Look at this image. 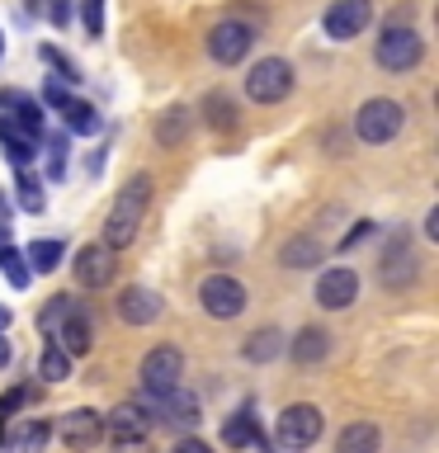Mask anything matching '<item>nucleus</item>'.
Instances as JSON below:
<instances>
[{
  "instance_id": "1",
  "label": "nucleus",
  "mask_w": 439,
  "mask_h": 453,
  "mask_svg": "<svg viewBox=\"0 0 439 453\" xmlns=\"http://www.w3.org/2000/svg\"><path fill=\"white\" fill-rule=\"evenodd\" d=\"M147 203H151V175H133L119 189V198L109 203V218H104V232H99V246H109L113 255L137 246V232H142V218H147Z\"/></svg>"
},
{
  "instance_id": "2",
  "label": "nucleus",
  "mask_w": 439,
  "mask_h": 453,
  "mask_svg": "<svg viewBox=\"0 0 439 453\" xmlns=\"http://www.w3.org/2000/svg\"><path fill=\"white\" fill-rule=\"evenodd\" d=\"M402 127H406V109L388 95L364 99L359 113H354V137H359L364 147H388L392 137H402Z\"/></svg>"
},
{
  "instance_id": "3",
  "label": "nucleus",
  "mask_w": 439,
  "mask_h": 453,
  "mask_svg": "<svg viewBox=\"0 0 439 453\" xmlns=\"http://www.w3.org/2000/svg\"><path fill=\"white\" fill-rule=\"evenodd\" d=\"M425 57V38L416 34L411 24H388L374 42V62L388 71V76H406V71H416Z\"/></svg>"
},
{
  "instance_id": "4",
  "label": "nucleus",
  "mask_w": 439,
  "mask_h": 453,
  "mask_svg": "<svg viewBox=\"0 0 439 453\" xmlns=\"http://www.w3.org/2000/svg\"><path fill=\"white\" fill-rule=\"evenodd\" d=\"M326 430V416L312 402H293L279 411V425H274V449L279 453H303L321 439Z\"/></svg>"
},
{
  "instance_id": "5",
  "label": "nucleus",
  "mask_w": 439,
  "mask_h": 453,
  "mask_svg": "<svg viewBox=\"0 0 439 453\" xmlns=\"http://www.w3.org/2000/svg\"><path fill=\"white\" fill-rule=\"evenodd\" d=\"M297 85V71L289 66V57H260L246 76V99L250 104H283Z\"/></svg>"
},
{
  "instance_id": "6",
  "label": "nucleus",
  "mask_w": 439,
  "mask_h": 453,
  "mask_svg": "<svg viewBox=\"0 0 439 453\" xmlns=\"http://www.w3.org/2000/svg\"><path fill=\"white\" fill-rule=\"evenodd\" d=\"M246 303H250L246 283L232 279V274H208L198 283V307H204L212 321H236L241 311H246Z\"/></svg>"
},
{
  "instance_id": "7",
  "label": "nucleus",
  "mask_w": 439,
  "mask_h": 453,
  "mask_svg": "<svg viewBox=\"0 0 439 453\" xmlns=\"http://www.w3.org/2000/svg\"><path fill=\"white\" fill-rule=\"evenodd\" d=\"M378 279H382V288H388V293L416 288V279H420V255H416V246H411L406 232H397V236L388 241V250H382V260H378Z\"/></svg>"
},
{
  "instance_id": "8",
  "label": "nucleus",
  "mask_w": 439,
  "mask_h": 453,
  "mask_svg": "<svg viewBox=\"0 0 439 453\" xmlns=\"http://www.w3.org/2000/svg\"><path fill=\"white\" fill-rule=\"evenodd\" d=\"M208 57L218 66H241L250 57V48H255V28L246 24V19H218L208 28Z\"/></svg>"
},
{
  "instance_id": "9",
  "label": "nucleus",
  "mask_w": 439,
  "mask_h": 453,
  "mask_svg": "<svg viewBox=\"0 0 439 453\" xmlns=\"http://www.w3.org/2000/svg\"><path fill=\"white\" fill-rule=\"evenodd\" d=\"M137 378H142V396H166V392H175L180 378H184V354H180L175 345L147 349V359H142Z\"/></svg>"
},
{
  "instance_id": "10",
  "label": "nucleus",
  "mask_w": 439,
  "mask_h": 453,
  "mask_svg": "<svg viewBox=\"0 0 439 453\" xmlns=\"http://www.w3.org/2000/svg\"><path fill=\"white\" fill-rule=\"evenodd\" d=\"M368 24H374V5H368V0H331L326 14H321V34L331 42L359 38Z\"/></svg>"
},
{
  "instance_id": "11",
  "label": "nucleus",
  "mask_w": 439,
  "mask_h": 453,
  "mask_svg": "<svg viewBox=\"0 0 439 453\" xmlns=\"http://www.w3.org/2000/svg\"><path fill=\"white\" fill-rule=\"evenodd\" d=\"M142 406H147L151 416H161L166 425H175V430H194V425L204 420V406H198V396L184 388V382L166 396H142Z\"/></svg>"
},
{
  "instance_id": "12",
  "label": "nucleus",
  "mask_w": 439,
  "mask_h": 453,
  "mask_svg": "<svg viewBox=\"0 0 439 453\" xmlns=\"http://www.w3.org/2000/svg\"><path fill=\"white\" fill-rule=\"evenodd\" d=\"M52 434H62V444L66 449H99V439H104V416L90 406H76V411H66L62 420L52 425Z\"/></svg>"
},
{
  "instance_id": "13",
  "label": "nucleus",
  "mask_w": 439,
  "mask_h": 453,
  "mask_svg": "<svg viewBox=\"0 0 439 453\" xmlns=\"http://www.w3.org/2000/svg\"><path fill=\"white\" fill-rule=\"evenodd\" d=\"M354 297H359V274H354L350 265H331L317 279V307L345 311V307H354Z\"/></svg>"
},
{
  "instance_id": "14",
  "label": "nucleus",
  "mask_w": 439,
  "mask_h": 453,
  "mask_svg": "<svg viewBox=\"0 0 439 453\" xmlns=\"http://www.w3.org/2000/svg\"><path fill=\"white\" fill-rule=\"evenodd\" d=\"M113 250L99 246V241H90V246L76 250V260H71V274H76L81 288H104V283H113Z\"/></svg>"
},
{
  "instance_id": "15",
  "label": "nucleus",
  "mask_w": 439,
  "mask_h": 453,
  "mask_svg": "<svg viewBox=\"0 0 439 453\" xmlns=\"http://www.w3.org/2000/svg\"><path fill=\"white\" fill-rule=\"evenodd\" d=\"M119 317L127 321V326H151L156 317L166 311V303H161V293L156 288H147V283H127V288L119 293Z\"/></svg>"
},
{
  "instance_id": "16",
  "label": "nucleus",
  "mask_w": 439,
  "mask_h": 453,
  "mask_svg": "<svg viewBox=\"0 0 439 453\" xmlns=\"http://www.w3.org/2000/svg\"><path fill=\"white\" fill-rule=\"evenodd\" d=\"M48 444H52V425L38 420V416L19 420L14 430L0 425V449H5V453H48Z\"/></svg>"
},
{
  "instance_id": "17",
  "label": "nucleus",
  "mask_w": 439,
  "mask_h": 453,
  "mask_svg": "<svg viewBox=\"0 0 439 453\" xmlns=\"http://www.w3.org/2000/svg\"><path fill=\"white\" fill-rule=\"evenodd\" d=\"M151 411L142 406V402H119L104 416V439H147V430H151Z\"/></svg>"
},
{
  "instance_id": "18",
  "label": "nucleus",
  "mask_w": 439,
  "mask_h": 453,
  "mask_svg": "<svg viewBox=\"0 0 439 453\" xmlns=\"http://www.w3.org/2000/svg\"><path fill=\"white\" fill-rule=\"evenodd\" d=\"M331 331H326V326H303V331H297L289 345V359L293 364H303V368H312V364H326V354H331Z\"/></svg>"
},
{
  "instance_id": "19",
  "label": "nucleus",
  "mask_w": 439,
  "mask_h": 453,
  "mask_svg": "<svg viewBox=\"0 0 439 453\" xmlns=\"http://www.w3.org/2000/svg\"><path fill=\"white\" fill-rule=\"evenodd\" d=\"M0 109H10V123L19 127L24 137H42V104L24 90H0Z\"/></svg>"
},
{
  "instance_id": "20",
  "label": "nucleus",
  "mask_w": 439,
  "mask_h": 453,
  "mask_svg": "<svg viewBox=\"0 0 439 453\" xmlns=\"http://www.w3.org/2000/svg\"><path fill=\"white\" fill-rule=\"evenodd\" d=\"M52 345L71 354V359H81V354H90L95 349V326H90V311H81V317H71L57 326V335H52Z\"/></svg>"
},
{
  "instance_id": "21",
  "label": "nucleus",
  "mask_w": 439,
  "mask_h": 453,
  "mask_svg": "<svg viewBox=\"0 0 439 453\" xmlns=\"http://www.w3.org/2000/svg\"><path fill=\"white\" fill-rule=\"evenodd\" d=\"M326 260V246L312 232H297V236H289L279 246V265L283 269H317Z\"/></svg>"
},
{
  "instance_id": "22",
  "label": "nucleus",
  "mask_w": 439,
  "mask_h": 453,
  "mask_svg": "<svg viewBox=\"0 0 439 453\" xmlns=\"http://www.w3.org/2000/svg\"><path fill=\"white\" fill-rule=\"evenodd\" d=\"M283 345H289V335L279 331V326H260L255 335H246V345H241V359L246 364H274Z\"/></svg>"
},
{
  "instance_id": "23",
  "label": "nucleus",
  "mask_w": 439,
  "mask_h": 453,
  "mask_svg": "<svg viewBox=\"0 0 439 453\" xmlns=\"http://www.w3.org/2000/svg\"><path fill=\"white\" fill-rule=\"evenodd\" d=\"M378 449H382V430L374 420H354L335 439V453H378Z\"/></svg>"
},
{
  "instance_id": "24",
  "label": "nucleus",
  "mask_w": 439,
  "mask_h": 453,
  "mask_svg": "<svg viewBox=\"0 0 439 453\" xmlns=\"http://www.w3.org/2000/svg\"><path fill=\"white\" fill-rule=\"evenodd\" d=\"M85 311V303L76 293H57V297H48V303H42V311H38V326H42V335H57V326L62 321H71V317H81Z\"/></svg>"
},
{
  "instance_id": "25",
  "label": "nucleus",
  "mask_w": 439,
  "mask_h": 453,
  "mask_svg": "<svg viewBox=\"0 0 439 453\" xmlns=\"http://www.w3.org/2000/svg\"><path fill=\"white\" fill-rule=\"evenodd\" d=\"M24 260H28V269H34V274H52V269H62V260H66V241H57V236L28 241Z\"/></svg>"
},
{
  "instance_id": "26",
  "label": "nucleus",
  "mask_w": 439,
  "mask_h": 453,
  "mask_svg": "<svg viewBox=\"0 0 439 453\" xmlns=\"http://www.w3.org/2000/svg\"><path fill=\"white\" fill-rule=\"evenodd\" d=\"M57 113H62L66 133H76V137H95V133H99V109L85 104V99H76V95H71Z\"/></svg>"
},
{
  "instance_id": "27",
  "label": "nucleus",
  "mask_w": 439,
  "mask_h": 453,
  "mask_svg": "<svg viewBox=\"0 0 439 453\" xmlns=\"http://www.w3.org/2000/svg\"><path fill=\"white\" fill-rule=\"evenodd\" d=\"M0 147H5V156H10V161L19 165V170H28V165L38 161L34 137H24V133H19V127H14L10 119H0Z\"/></svg>"
},
{
  "instance_id": "28",
  "label": "nucleus",
  "mask_w": 439,
  "mask_h": 453,
  "mask_svg": "<svg viewBox=\"0 0 439 453\" xmlns=\"http://www.w3.org/2000/svg\"><path fill=\"white\" fill-rule=\"evenodd\" d=\"M222 444H227V449H250V444H260V425H255L250 406L236 411V416L222 425Z\"/></svg>"
},
{
  "instance_id": "29",
  "label": "nucleus",
  "mask_w": 439,
  "mask_h": 453,
  "mask_svg": "<svg viewBox=\"0 0 439 453\" xmlns=\"http://www.w3.org/2000/svg\"><path fill=\"white\" fill-rule=\"evenodd\" d=\"M184 137H189V109L175 104V109H166L161 119H156V142L170 151V147H180Z\"/></svg>"
},
{
  "instance_id": "30",
  "label": "nucleus",
  "mask_w": 439,
  "mask_h": 453,
  "mask_svg": "<svg viewBox=\"0 0 439 453\" xmlns=\"http://www.w3.org/2000/svg\"><path fill=\"white\" fill-rule=\"evenodd\" d=\"M204 123L218 127V133H232V127L241 123V119H236V104H232V99H227L222 90L204 95Z\"/></svg>"
},
{
  "instance_id": "31",
  "label": "nucleus",
  "mask_w": 439,
  "mask_h": 453,
  "mask_svg": "<svg viewBox=\"0 0 439 453\" xmlns=\"http://www.w3.org/2000/svg\"><path fill=\"white\" fill-rule=\"evenodd\" d=\"M0 269H5L10 288H28V283H34V269H28L24 250H14V246H5V250H0Z\"/></svg>"
},
{
  "instance_id": "32",
  "label": "nucleus",
  "mask_w": 439,
  "mask_h": 453,
  "mask_svg": "<svg viewBox=\"0 0 439 453\" xmlns=\"http://www.w3.org/2000/svg\"><path fill=\"white\" fill-rule=\"evenodd\" d=\"M14 203H19L24 212H42V184H38V175H28V170L14 175Z\"/></svg>"
},
{
  "instance_id": "33",
  "label": "nucleus",
  "mask_w": 439,
  "mask_h": 453,
  "mask_svg": "<svg viewBox=\"0 0 439 453\" xmlns=\"http://www.w3.org/2000/svg\"><path fill=\"white\" fill-rule=\"evenodd\" d=\"M38 378L42 382H66L71 378V354H62L57 345L42 349V359H38Z\"/></svg>"
},
{
  "instance_id": "34",
  "label": "nucleus",
  "mask_w": 439,
  "mask_h": 453,
  "mask_svg": "<svg viewBox=\"0 0 439 453\" xmlns=\"http://www.w3.org/2000/svg\"><path fill=\"white\" fill-rule=\"evenodd\" d=\"M66 133H52L48 137V180H62L66 175Z\"/></svg>"
},
{
  "instance_id": "35",
  "label": "nucleus",
  "mask_w": 439,
  "mask_h": 453,
  "mask_svg": "<svg viewBox=\"0 0 439 453\" xmlns=\"http://www.w3.org/2000/svg\"><path fill=\"white\" fill-rule=\"evenodd\" d=\"M28 402H34V388H10L5 396H0V425L14 420V411H24Z\"/></svg>"
},
{
  "instance_id": "36",
  "label": "nucleus",
  "mask_w": 439,
  "mask_h": 453,
  "mask_svg": "<svg viewBox=\"0 0 439 453\" xmlns=\"http://www.w3.org/2000/svg\"><path fill=\"white\" fill-rule=\"evenodd\" d=\"M81 24L90 38L104 34V0H81Z\"/></svg>"
},
{
  "instance_id": "37",
  "label": "nucleus",
  "mask_w": 439,
  "mask_h": 453,
  "mask_svg": "<svg viewBox=\"0 0 439 453\" xmlns=\"http://www.w3.org/2000/svg\"><path fill=\"white\" fill-rule=\"evenodd\" d=\"M42 62L62 71V81H66V85H76V81H81V71H76V62H71V57H62V52H57V48H42Z\"/></svg>"
},
{
  "instance_id": "38",
  "label": "nucleus",
  "mask_w": 439,
  "mask_h": 453,
  "mask_svg": "<svg viewBox=\"0 0 439 453\" xmlns=\"http://www.w3.org/2000/svg\"><path fill=\"white\" fill-rule=\"evenodd\" d=\"M66 99H71V90H66V85L57 81V76H52L48 85H42V104H48V109H62Z\"/></svg>"
},
{
  "instance_id": "39",
  "label": "nucleus",
  "mask_w": 439,
  "mask_h": 453,
  "mask_svg": "<svg viewBox=\"0 0 439 453\" xmlns=\"http://www.w3.org/2000/svg\"><path fill=\"white\" fill-rule=\"evenodd\" d=\"M374 232H378V226L368 222V218H364V222H354L350 232H345V241H340V250H354V246H359V241H368V236H374Z\"/></svg>"
},
{
  "instance_id": "40",
  "label": "nucleus",
  "mask_w": 439,
  "mask_h": 453,
  "mask_svg": "<svg viewBox=\"0 0 439 453\" xmlns=\"http://www.w3.org/2000/svg\"><path fill=\"white\" fill-rule=\"evenodd\" d=\"M48 19H52L57 28H66V19H71V0H52V5H48Z\"/></svg>"
},
{
  "instance_id": "41",
  "label": "nucleus",
  "mask_w": 439,
  "mask_h": 453,
  "mask_svg": "<svg viewBox=\"0 0 439 453\" xmlns=\"http://www.w3.org/2000/svg\"><path fill=\"white\" fill-rule=\"evenodd\" d=\"M175 453H212V444H204V439H180V444H175Z\"/></svg>"
},
{
  "instance_id": "42",
  "label": "nucleus",
  "mask_w": 439,
  "mask_h": 453,
  "mask_svg": "<svg viewBox=\"0 0 439 453\" xmlns=\"http://www.w3.org/2000/svg\"><path fill=\"white\" fill-rule=\"evenodd\" d=\"M425 236H430V241H439V208H430V212H425Z\"/></svg>"
},
{
  "instance_id": "43",
  "label": "nucleus",
  "mask_w": 439,
  "mask_h": 453,
  "mask_svg": "<svg viewBox=\"0 0 439 453\" xmlns=\"http://www.w3.org/2000/svg\"><path fill=\"white\" fill-rule=\"evenodd\" d=\"M10 364V345H5V335H0V368Z\"/></svg>"
},
{
  "instance_id": "44",
  "label": "nucleus",
  "mask_w": 439,
  "mask_h": 453,
  "mask_svg": "<svg viewBox=\"0 0 439 453\" xmlns=\"http://www.w3.org/2000/svg\"><path fill=\"white\" fill-rule=\"evenodd\" d=\"M5 222H10V203L0 198V226H5Z\"/></svg>"
},
{
  "instance_id": "45",
  "label": "nucleus",
  "mask_w": 439,
  "mask_h": 453,
  "mask_svg": "<svg viewBox=\"0 0 439 453\" xmlns=\"http://www.w3.org/2000/svg\"><path fill=\"white\" fill-rule=\"evenodd\" d=\"M10 246V226H0V250H5Z\"/></svg>"
},
{
  "instance_id": "46",
  "label": "nucleus",
  "mask_w": 439,
  "mask_h": 453,
  "mask_svg": "<svg viewBox=\"0 0 439 453\" xmlns=\"http://www.w3.org/2000/svg\"><path fill=\"white\" fill-rule=\"evenodd\" d=\"M5 326H10V311H5V307H0V331H5Z\"/></svg>"
},
{
  "instance_id": "47",
  "label": "nucleus",
  "mask_w": 439,
  "mask_h": 453,
  "mask_svg": "<svg viewBox=\"0 0 439 453\" xmlns=\"http://www.w3.org/2000/svg\"><path fill=\"white\" fill-rule=\"evenodd\" d=\"M0 57H5V38H0Z\"/></svg>"
}]
</instances>
